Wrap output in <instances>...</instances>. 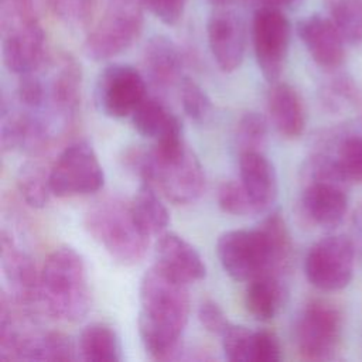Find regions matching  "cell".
<instances>
[{
	"label": "cell",
	"mask_w": 362,
	"mask_h": 362,
	"mask_svg": "<svg viewBox=\"0 0 362 362\" xmlns=\"http://www.w3.org/2000/svg\"><path fill=\"white\" fill-rule=\"evenodd\" d=\"M300 212L313 225L322 228L337 226L348 211L349 182L337 168L332 157L313 156L304 168Z\"/></svg>",
	"instance_id": "5"
},
{
	"label": "cell",
	"mask_w": 362,
	"mask_h": 362,
	"mask_svg": "<svg viewBox=\"0 0 362 362\" xmlns=\"http://www.w3.org/2000/svg\"><path fill=\"white\" fill-rule=\"evenodd\" d=\"M134 218L147 236H160L170 223V214L157 194V188L143 181L132 201Z\"/></svg>",
	"instance_id": "24"
},
{
	"label": "cell",
	"mask_w": 362,
	"mask_h": 362,
	"mask_svg": "<svg viewBox=\"0 0 362 362\" xmlns=\"http://www.w3.org/2000/svg\"><path fill=\"white\" fill-rule=\"evenodd\" d=\"M294 339L298 354L304 359H332L342 339V315L339 310L321 300L308 303L296 321Z\"/></svg>",
	"instance_id": "9"
},
{
	"label": "cell",
	"mask_w": 362,
	"mask_h": 362,
	"mask_svg": "<svg viewBox=\"0 0 362 362\" xmlns=\"http://www.w3.org/2000/svg\"><path fill=\"white\" fill-rule=\"evenodd\" d=\"M51 167L37 160L25 161L17 174V188L21 198L33 208H42L52 195L49 182Z\"/></svg>",
	"instance_id": "25"
},
{
	"label": "cell",
	"mask_w": 362,
	"mask_h": 362,
	"mask_svg": "<svg viewBox=\"0 0 362 362\" xmlns=\"http://www.w3.org/2000/svg\"><path fill=\"white\" fill-rule=\"evenodd\" d=\"M0 259L4 279L8 284V296L28 311L40 304V274L30 255L21 250L7 232H1Z\"/></svg>",
	"instance_id": "14"
},
{
	"label": "cell",
	"mask_w": 362,
	"mask_h": 362,
	"mask_svg": "<svg viewBox=\"0 0 362 362\" xmlns=\"http://www.w3.org/2000/svg\"><path fill=\"white\" fill-rule=\"evenodd\" d=\"M51 11L69 25L85 24L92 16L93 0H47Z\"/></svg>",
	"instance_id": "33"
},
{
	"label": "cell",
	"mask_w": 362,
	"mask_h": 362,
	"mask_svg": "<svg viewBox=\"0 0 362 362\" xmlns=\"http://www.w3.org/2000/svg\"><path fill=\"white\" fill-rule=\"evenodd\" d=\"M211 54L223 72L236 71L245 58L246 37L239 16L228 7H216L206 23Z\"/></svg>",
	"instance_id": "15"
},
{
	"label": "cell",
	"mask_w": 362,
	"mask_h": 362,
	"mask_svg": "<svg viewBox=\"0 0 362 362\" xmlns=\"http://www.w3.org/2000/svg\"><path fill=\"white\" fill-rule=\"evenodd\" d=\"M103 181L102 164L86 140H78L65 147L49 170L52 195L59 198L93 194L102 188Z\"/></svg>",
	"instance_id": "8"
},
{
	"label": "cell",
	"mask_w": 362,
	"mask_h": 362,
	"mask_svg": "<svg viewBox=\"0 0 362 362\" xmlns=\"http://www.w3.org/2000/svg\"><path fill=\"white\" fill-rule=\"evenodd\" d=\"M178 88L185 115L197 123H205L212 115V102L208 93L188 76L182 78Z\"/></svg>",
	"instance_id": "29"
},
{
	"label": "cell",
	"mask_w": 362,
	"mask_h": 362,
	"mask_svg": "<svg viewBox=\"0 0 362 362\" xmlns=\"http://www.w3.org/2000/svg\"><path fill=\"white\" fill-rule=\"evenodd\" d=\"M143 25V0H109L88 33L83 51L93 61H107L129 49L141 35Z\"/></svg>",
	"instance_id": "6"
},
{
	"label": "cell",
	"mask_w": 362,
	"mask_h": 362,
	"mask_svg": "<svg viewBox=\"0 0 362 362\" xmlns=\"http://www.w3.org/2000/svg\"><path fill=\"white\" fill-rule=\"evenodd\" d=\"M359 236L362 240V211H361V218H359Z\"/></svg>",
	"instance_id": "39"
},
{
	"label": "cell",
	"mask_w": 362,
	"mask_h": 362,
	"mask_svg": "<svg viewBox=\"0 0 362 362\" xmlns=\"http://www.w3.org/2000/svg\"><path fill=\"white\" fill-rule=\"evenodd\" d=\"M154 256L156 266L187 284L202 280L206 274L198 250L177 233H161L154 246Z\"/></svg>",
	"instance_id": "17"
},
{
	"label": "cell",
	"mask_w": 362,
	"mask_h": 362,
	"mask_svg": "<svg viewBox=\"0 0 362 362\" xmlns=\"http://www.w3.org/2000/svg\"><path fill=\"white\" fill-rule=\"evenodd\" d=\"M143 65L150 83L161 92L180 86L184 78L181 52L165 35H154L146 42Z\"/></svg>",
	"instance_id": "18"
},
{
	"label": "cell",
	"mask_w": 362,
	"mask_h": 362,
	"mask_svg": "<svg viewBox=\"0 0 362 362\" xmlns=\"http://www.w3.org/2000/svg\"><path fill=\"white\" fill-rule=\"evenodd\" d=\"M297 34L318 66L335 69L342 64L346 42L328 16L313 13L301 18Z\"/></svg>",
	"instance_id": "16"
},
{
	"label": "cell",
	"mask_w": 362,
	"mask_h": 362,
	"mask_svg": "<svg viewBox=\"0 0 362 362\" xmlns=\"http://www.w3.org/2000/svg\"><path fill=\"white\" fill-rule=\"evenodd\" d=\"M198 320L201 325L214 335H222L230 325L223 310L212 300H205L199 304Z\"/></svg>",
	"instance_id": "36"
},
{
	"label": "cell",
	"mask_w": 362,
	"mask_h": 362,
	"mask_svg": "<svg viewBox=\"0 0 362 362\" xmlns=\"http://www.w3.org/2000/svg\"><path fill=\"white\" fill-rule=\"evenodd\" d=\"M188 284L158 266L150 267L139 287V334L146 352L157 361L178 358L180 339L189 317Z\"/></svg>",
	"instance_id": "1"
},
{
	"label": "cell",
	"mask_w": 362,
	"mask_h": 362,
	"mask_svg": "<svg viewBox=\"0 0 362 362\" xmlns=\"http://www.w3.org/2000/svg\"><path fill=\"white\" fill-rule=\"evenodd\" d=\"M126 163L175 205L195 202L205 189V173L197 154L182 140L154 143L148 151L130 150Z\"/></svg>",
	"instance_id": "2"
},
{
	"label": "cell",
	"mask_w": 362,
	"mask_h": 362,
	"mask_svg": "<svg viewBox=\"0 0 362 362\" xmlns=\"http://www.w3.org/2000/svg\"><path fill=\"white\" fill-rule=\"evenodd\" d=\"M262 3L264 6H273V7H279V8H287L291 7L293 4L297 3V0H262Z\"/></svg>",
	"instance_id": "37"
},
{
	"label": "cell",
	"mask_w": 362,
	"mask_h": 362,
	"mask_svg": "<svg viewBox=\"0 0 362 362\" xmlns=\"http://www.w3.org/2000/svg\"><path fill=\"white\" fill-rule=\"evenodd\" d=\"M18 76L20 79L17 83V99L20 105L27 110L38 113V110L45 107L47 102L45 82L44 78L40 75V68Z\"/></svg>",
	"instance_id": "32"
},
{
	"label": "cell",
	"mask_w": 362,
	"mask_h": 362,
	"mask_svg": "<svg viewBox=\"0 0 362 362\" xmlns=\"http://www.w3.org/2000/svg\"><path fill=\"white\" fill-rule=\"evenodd\" d=\"M287 291L280 276L262 274L247 281L246 310L259 321L273 320L286 303Z\"/></svg>",
	"instance_id": "21"
},
{
	"label": "cell",
	"mask_w": 362,
	"mask_h": 362,
	"mask_svg": "<svg viewBox=\"0 0 362 362\" xmlns=\"http://www.w3.org/2000/svg\"><path fill=\"white\" fill-rule=\"evenodd\" d=\"M219 208L230 215L246 216L257 214L255 204L240 181H225L219 185L216 194Z\"/></svg>",
	"instance_id": "31"
},
{
	"label": "cell",
	"mask_w": 362,
	"mask_h": 362,
	"mask_svg": "<svg viewBox=\"0 0 362 362\" xmlns=\"http://www.w3.org/2000/svg\"><path fill=\"white\" fill-rule=\"evenodd\" d=\"M332 160L349 184H362V134H352L342 139Z\"/></svg>",
	"instance_id": "28"
},
{
	"label": "cell",
	"mask_w": 362,
	"mask_h": 362,
	"mask_svg": "<svg viewBox=\"0 0 362 362\" xmlns=\"http://www.w3.org/2000/svg\"><path fill=\"white\" fill-rule=\"evenodd\" d=\"M130 117L134 129L153 141L182 133L180 119L157 98L146 96Z\"/></svg>",
	"instance_id": "22"
},
{
	"label": "cell",
	"mask_w": 362,
	"mask_h": 362,
	"mask_svg": "<svg viewBox=\"0 0 362 362\" xmlns=\"http://www.w3.org/2000/svg\"><path fill=\"white\" fill-rule=\"evenodd\" d=\"M291 38V24L283 8L259 7L252 18V42L257 66L269 82L283 72Z\"/></svg>",
	"instance_id": "11"
},
{
	"label": "cell",
	"mask_w": 362,
	"mask_h": 362,
	"mask_svg": "<svg viewBox=\"0 0 362 362\" xmlns=\"http://www.w3.org/2000/svg\"><path fill=\"white\" fill-rule=\"evenodd\" d=\"M225 358L232 362H252L255 331L230 324L221 335Z\"/></svg>",
	"instance_id": "30"
},
{
	"label": "cell",
	"mask_w": 362,
	"mask_h": 362,
	"mask_svg": "<svg viewBox=\"0 0 362 362\" xmlns=\"http://www.w3.org/2000/svg\"><path fill=\"white\" fill-rule=\"evenodd\" d=\"M281 359L279 338L266 329L255 331L252 362H277Z\"/></svg>",
	"instance_id": "34"
},
{
	"label": "cell",
	"mask_w": 362,
	"mask_h": 362,
	"mask_svg": "<svg viewBox=\"0 0 362 362\" xmlns=\"http://www.w3.org/2000/svg\"><path fill=\"white\" fill-rule=\"evenodd\" d=\"M45 107L49 120H58L69 126L75 119L82 90V69L78 61L69 54H59L47 64L45 69Z\"/></svg>",
	"instance_id": "13"
},
{
	"label": "cell",
	"mask_w": 362,
	"mask_h": 362,
	"mask_svg": "<svg viewBox=\"0 0 362 362\" xmlns=\"http://www.w3.org/2000/svg\"><path fill=\"white\" fill-rule=\"evenodd\" d=\"M216 255L223 270L236 281H249L262 274L279 276L270 243L260 225L223 232L216 242Z\"/></svg>",
	"instance_id": "7"
},
{
	"label": "cell",
	"mask_w": 362,
	"mask_h": 362,
	"mask_svg": "<svg viewBox=\"0 0 362 362\" xmlns=\"http://www.w3.org/2000/svg\"><path fill=\"white\" fill-rule=\"evenodd\" d=\"M214 7H229L233 0H209Z\"/></svg>",
	"instance_id": "38"
},
{
	"label": "cell",
	"mask_w": 362,
	"mask_h": 362,
	"mask_svg": "<svg viewBox=\"0 0 362 362\" xmlns=\"http://www.w3.org/2000/svg\"><path fill=\"white\" fill-rule=\"evenodd\" d=\"M146 96V78L129 64H110L105 66L99 72L93 88L96 109L112 119L132 116Z\"/></svg>",
	"instance_id": "12"
},
{
	"label": "cell",
	"mask_w": 362,
	"mask_h": 362,
	"mask_svg": "<svg viewBox=\"0 0 362 362\" xmlns=\"http://www.w3.org/2000/svg\"><path fill=\"white\" fill-rule=\"evenodd\" d=\"M78 358L88 362H119L123 359L120 338L105 322L86 325L78 338Z\"/></svg>",
	"instance_id": "23"
},
{
	"label": "cell",
	"mask_w": 362,
	"mask_h": 362,
	"mask_svg": "<svg viewBox=\"0 0 362 362\" xmlns=\"http://www.w3.org/2000/svg\"><path fill=\"white\" fill-rule=\"evenodd\" d=\"M267 109L276 130L286 139H297L305 127V109L298 92L288 83L273 82Z\"/></svg>",
	"instance_id": "20"
},
{
	"label": "cell",
	"mask_w": 362,
	"mask_h": 362,
	"mask_svg": "<svg viewBox=\"0 0 362 362\" xmlns=\"http://www.w3.org/2000/svg\"><path fill=\"white\" fill-rule=\"evenodd\" d=\"M267 141V122L257 112H246L236 124L235 144L239 151H263Z\"/></svg>",
	"instance_id": "27"
},
{
	"label": "cell",
	"mask_w": 362,
	"mask_h": 362,
	"mask_svg": "<svg viewBox=\"0 0 362 362\" xmlns=\"http://www.w3.org/2000/svg\"><path fill=\"white\" fill-rule=\"evenodd\" d=\"M143 3L163 24L175 25L182 18L188 0H143Z\"/></svg>",
	"instance_id": "35"
},
{
	"label": "cell",
	"mask_w": 362,
	"mask_h": 362,
	"mask_svg": "<svg viewBox=\"0 0 362 362\" xmlns=\"http://www.w3.org/2000/svg\"><path fill=\"white\" fill-rule=\"evenodd\" d=\"M239 174L257 214L269 209L277 197V175L263 151L239 154Z\"/></svg>",
	"instance_id": "19"
},
{
	"label": "cell",
	"mask_w": 362,
	"mask_h": 362,
	"mask_svg": "<svg viewBox=\"0 0 362 362\" xmlns=\"http://www.w3.org/2000/svg\"><path fill=\"white\" fill-rule=\"evenodd\" d=\"M40 272V304L44 311L62 322L85 318L92 294L82 255L71 246H59L49 253Z\"/></svg>",
	"instance_id": "3"
},
{
	"label": "cell",
	"mask_w": 362,
	"mask_h": 362,
	"mask_svg": "<svg viewBox=\"0 0 362 362\" xmlns=\"http://www.w3.org/2000/svg\"><path fill=\"white\" fill-rule=\"evenodd\" d=\"M85 229L122 266L139 263L148 247L150 236L139 226L132 202L117 197L95 202L85 214Z\"/></svg>",
	"instance_id": "4"
},
{
	"label": "cell",
	"mask_w": 362,
	"mask_h": 362,
	"mask_svg": "<svg viewBox=\"0 0 362 362\" xmlns=\"http://www.w3.org/2000/svg\"><path fill=\"white\" fill-rule=\"evenodd\" d=\"M355 246L345 235H329L307 252L304 273L308 281L324 291L345 288L354 276Z\"/></svg>",
	"instance_id": "10"
},
{
	"label": "cell",
	"mask_w": 362,
	"mask_h": 362,
	"mask_svg": "<svg viewBox=\"0 0 362 362\" xmlns=\"http://www.w3.org/2000/svg\"><path fill=\"white\" fill-rule=\"evenodd\" d=\"M324 7L346 44L362 42V0H324Z\"/></svg>",
	"instance_id": "26"
}]
</instances>
